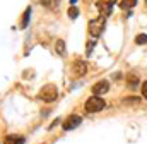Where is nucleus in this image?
I'll use <instances>...</instances> for the list:
<instances>
[{
    "label": "nucleus",
    "mask_w": 147,
    "mask_h": 144,
    "mask_svg": "<svg viewBox=\"0 0 147 144\" xmlns=\"http://www.w3.org/2000/svg\"><path fill=\"white\" fill-rule=\"evenodd\" d=\"M55 52H57L60 57L65 55V41H63V39H57V43H55Z\"/></svg>",
    "instance_id": "9"
},
{
    "label": "nucleus",
    "mask_w": 147,
    "mask_h": 144,
    "mask_svg": "<svg viewBox=\"0 0 147 144\" xmlns=\"http://www.w3.org/2000/svg\"><path fill=\"white\" fill-rule=\"evenodd\" d=\"M24 137L22 136H17V134H9L5 139H3V144H24Z\"/></svg>",
    "instance_id": "8"
},
{
    "label": "nucleus",
    "mask_w": 147,
    "mask_h": 144,
    "mask_svg": "<svg viewBox=\"0 0 147 144\" xmlns=\"http://www.w3.org/2000/svg\"><path fill=\"white\" fill-rule=\"evenodd\" d=\"M105 28H106V19H105V17L92 19V21H89L87 33H89V36H92V38H99V36L103 35Z\"/></svg>",
    "instance_id": "2"
},
{
    "label": "nucleus",
    "mask_w": 147,
    "mask_h": 144,
    "mask_svg": "<svg viewBox=\"0 0 147 144\" xmlns=\"http://www.w3.org/2000/svg\"><path fill=\"white\" fill-rule=\"evenodd\" d=\"M142 96L147 100V81L146 82H142Z\"/></svg>",
    "instance_id": "15"
},
{
    "label": "nucleus",
    "mask_w": 147,
    "mask_h": 144,
    "mask_svg": "<svg viewBox=\"0 0 147 144\" xmlns=\"http://www.w3.org/2000/svg\"><path fill=\"white\" fill-rule=\"evenodd\" d=\"M108 91H110V82H108V81H99V82H96V84L92 86V93H94V96L105 94V93H108Z\"/></svg>",
    "instance_id": "7"
},
{
    "label": "nucleus",
    "mask_w": 147,
    "mask_h": 144,
    "mask_svg": "<svg viewBox=\"0 0 147 144\" xmlns=\"http://www.w3.org/2000/svg\"><path fill=\"white\" fill-rule=\"evenodd\" d=\"M67 14H69V17H70V19H77V16H79V9H77V7H74V5H70Z\"/></svg>",
    "instance_id": "13"
},
{
    "label": "nucleus",
    "mask_w": 147,
    "mask_h": 144,
    "mask_svg": "<svg viewBox=\"0 0 147 144\" xmlns=\"http://www.w3.org/2000/svg\"><path fill=\"white\" fill-rule=\"evenodd\" d=\"M98 10H99V14H101V17H108L111 14V10H113V5H115V0H98Z\"/></svg>",
    "instance_id": "4"
},
{
    "label": "nucleus",
    "mask_w": 147,
    "mask_h": 144,
    "mask_svg": "<svg viewBox=\"0 0 147 144\" xmlns=\"http://www.w3.org/2000/svg\"><path fill=\"white\" fill-rule=\"evenodd\" d=\"M137 2H139V0H121V2H120V7H121V9H132V7L137 5Z\"/></svg>",
    "instance_id": "11"
},
{
    "label": "nucleus",
    "mask_w": 147,
    "mask_h": 144,
    "mask_svg": "<svg viewBox=\"0 0 147 144\" xmlns=\"http://www.w3.org/2000/svg\"><path fill=\"white\" fill-rule=\"evenodd\" d=\"M127 81H128V86L130 88H137L139 86V77L135 74H128L127 75Z\"/></svg>",
    "instance_id": "10"
},
{
    "label": "nucleus",
    "mask_w": 147,
    "mask_h": 144,
    "mask_svg": "<svg viewBox=\"0 0 147 144\" xmlns=\"http://www.w3.org/2000/svg\"><path fill=\"white\" fill-rule=\"evenodd\" d=\"M29 17H31V7H28V9L24 10V16H22V22H21V26H22V28H26V26H28V22H29Z\"/></svg>",
    "instance_id": "12"
},
{
    "label": "nucleus",
    "mask_w": 147,
    "mask_h": 144,
    "mask_svg": "<svg viewBox=\"0 0 147 144\" xmlns=\"http://www.w3.org/2000/svg\"><path fill=\"white\" fill-rule=\"evenodd\" d=\"M105 108V100L99 98V96H91L87 101H86V111L87 113H98Z\"/></svg>",
    "instance_id": "3"
},
{
    "label": "nucleus",
    "mask_w": 147,
    "mask_h": 144,
    "mask_svg": "<svg viewBox=\"0 0 147 144\" xmlns=\"http://www.w3.org/2000/svg\"><path fill=\"white\" fill-rule=\"evenodd\" d=\"M75 2H77V0H70V5H75Z\"/></svg>",
    "instance_id": "16"
},
{
    "label": "nucleus",
    "mask_w": 147,
    "mask_h": 144,
    "mask_svg": "<svg viewBox=\"0 0 147 144\" xmlns=\"http://www.w3.org/2000/svg\"><path fill=\"white\" fill-rule=\"evenodd\" d=\"M146 2H147V0H146Z\"/></svg>",
    "instance_id": "17"
},
{
    "label": "nucleus",
    "mask_w": 147,
    "mask_h": 144,
    "mask_svg": "<svg viewBox=\"0 0 147 144\" xmlns=\"http://www.w3.org/2000/svg\"><path fill=\"white\" fill-rule=\"evenodd\" d=\"M135 43H137V45H146L147 43V35H137L135 36Z\"/></svg>",
    "instance_id": "14"
},
{
    "label": "nucleus",
    "mask_w": 147,
    "mask_h": 144,
    "mask_svg": "<svg viewBox=\"0 0 147 144\" xmlns=\"http://www.w3.org/2000/svg\"><path fill=\"white\" fill-rule=\"evenodd\" d=\"M70 71L75 77H80V75H84L86 71H87V65H86V62L84 60H75L72 64V67H70Z\"/></svg>",
    "instance_id": "6"
},
{
    "label": "nucleus",
    "mask_w": 147,
    "mask_h": 144,
    "mask_svg": "<svg viewBox=\"0 0 147 144\" xmlns=\"http://www.w3.org/2000/svg\"><path fill=\"white\" fill-rule=\"evenodd\" d=\"M80 122H82V118L79 117V115H69L67 118H65V122H63V130H72L75 129L77 125H80Z\"/></svg>",
    "instance_id": "5"
},
{
    "label": "nucleus",
    "mask_w": 147,
    "mask_h": 144,
    "mask_svg": "<svg viewBox=\"0 0 147 144\" xmlns=\"http://www.w3.org/2000/svg\"><path fill=\"white\" fill-rule=\"evenodd\" d=\"M38 98L43 100L45 103L55 101V100L58 98V89H57V86H55V84H46V86H43L41 91H39V94H38Z\"/></svg>",
    "instance_id": "1"
}]
</instances>
